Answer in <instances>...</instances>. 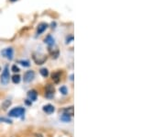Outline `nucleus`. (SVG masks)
Masks as SVG:
<instances>
[{"label": "nucleus", "mask_w": 165, "mask_h": 137, "mask_svg": "<svg viewBox=\"0 0 165 137\" xmlns=\"http://www.w3.org/2000/svg\"><path fill=\"white\" fill-rule=\"evenodd\" d=\"M73 112H74V110H73V107H68V108H65V109L64 110V113L68 114V115L71 116V117L73 115Z\"/></svg>", "instance_id": "obj_11"}, {"label": "nucleus", "mask_w": 165, "mask_h": 137, "mask_svg": "<svg viewBox=\"0 0 165 137\" xmlns=\"http://www.w3.org/2000/svg\"><path fill=\"white\" fill-rule=\"evenodd\" d=\"M37 96H38V94H37L36 90H31V91H29V93H28V97H29V99L31 100V101L36 100Z\"/></svg>", "instance_id": "obj_9"}, {"label": "nucleus", "mask_w": 165, "mask_h": 137, "mask_svg": "<svg viewBox=\"0 0 165 137\" xmlns=\"http://www.w3.org/2000/svg\"><path fill=\"white\" fill-rule=\"evenodd\" d=\"M12 71H13L14 73H18V72H19V68L16 66V65L12 66Z\"/></svg>", "instance_id": "obj_19"}, {"label": "nucleus", "mask_w": 165, "mask_h": 137, "mask_svg": "<svg viewBox=\"0 0 165 137\" xmlns=\"http://www.w3.org/2000/svg\"><path fill=\"white\" fill-rule=\"evenodd\" d=\"M10 104H11V101H10V100H5L4 102L2 103V108H3L4 110H7V109L10 106Z\"/></svg>", "instance_id": "obj_16"}, {"label": "nucleus", "mask_w": 165, "mask_h": 137, "mask_svg": "<svg viewBox=\"0 0 165 137\" xmlns=\"http://www.w3.org/2000/svg\"><path fill=\"white\" fill-rule=\"evenodd\" d=\"M47 28H48V24H47V23L42 22V23L39 24L38 29H37V34L40 35L41 33H43V32H44V31H46V29H47Z\"/></svg>", "instance_id": "obj_7"}, {"label": "nucleus", "mask_w": 165, "mask_h": 137, "mask_svg": "<svg viewBox=\"0 0 165 137\" xmlns=\"http://www.w3.org/2000/svg\"><path fill=\"white\" fill-rule=\"evenodd\" d=\"M54 110H55L54 107L50 104H47V105L43 106V111L48 114H51L52 112H54Z\"/></svg>", "instance_id": "obj_8"}, {"label": "nucleus", "mask_w": 165, "mask_h": 137, "mask_svg": "<svg viewBox=\"0 0 165 137\" xmlns=\"http://www.w3.org/2000/svg\"><path fill=\"white\" fill-rule=\"evenodd\" d=\"M35 77V73L32 70H30V71H27L24 75V81L29 83L31 81H32L33 78Z\"/></svg>", "instance_id": "obj_4"}, {"label": "nucleus", "mask_w": 165, "mask_h": 137, "mask_svg": "<svg viewBox=\"0 0 165 137\" xmlns=\"http://www.w3.org/2000/svg\"><path fill=\"white\" fill-rule=\"evenodd\" d=\"M12 81H13L14 84H18V83L20 82V76H18V75H14V76H12Z\"/></svg>", "instance_id": "obj_15"}, {"label": "nucleus", "mask_w": 165, "mask_h": 137, "mask_svg": "<svg viewBox=\"0 0 165 137\" xmlns=\"http://www.w3.org/2000/svg\"><path fill=\"white\" fill-rule=\"evenodd\" d=\"M73 35H71V36L67 37V39H66V42H67V43H69V42H73Z\"/></svg>", "instance_id": "obj_20"}, {"label": "nucleus", "mask_w": 165, "mask_h": 137, "mask_svg": "<svg viewBox=\"0 0 165 137\" xmlns=\"http://www.w3.org/2000/svg\"><path fill=\"white\" fill-rule=\"evenodd\" d=\"M40 75H41L43 77H47V76H49V71H48V69L46 68H41L40 69Z\"/></svg>", "instance_id": "obj_14"}, {"label": "nucleus", "mask_w": 165, "mask_h": 137, "mask_svg": "<svg viewBox=\"0 0 165 137\" xmlns=\"http://www.w3.org/2000/svg\"><path fill=\"white\" fill-rule=\"evenodd\" d=\"M10 1H12V2H14V1H16V0H10Z\"/></svg>", "instance_id": "obj_22"}, {"label": "nucleus", "mask_w": 165, "mask_h": 137, "mask_svg": "<svg viewBox=\"0 0 165 137\" xmlns=\"http://www.w3.org/2000/svg\"><path fill=\"white\" fill-rule=\"evenodd\" d=\"M1 53H2L6 58L11 60V59L13 58V55H14V51H13L12 48H7V49H5L4 51H2Z\"/></svg>", "instance_id": "obj_5"}, {"label": "nucleus", "mask_w": 165, "mask_h": 137, "mask_svg": "<svg viewBox=\"0 0 165 137\" xmlns=\"http://www.w3.org/2000/svg\"><path fill=\"white\" fill-rule=\"evenodd\" d=\"M19 63L23 66H30V63L28 61H19Z\"/></svg>", "instance_id": "obj_18"}, {"label": "nucleus", "mask_w": 165, "mask_h": 137, "mask_svg": "<svg viewBox=\"0 0 165 137\" xmlns=\"http://www.w3.org/2000/svg\"><path fill=\"white\" fill-rule=\"evenodd\" d=\"M45 43H47L50 47L52 46V45H54V39L52 38L51 35H48V36L45 38Z\"/></svg>", "instance_id": "obj_10"}, {"label": "nucleus", "mask_w": 165, "mask_h": 137, "mask_svg": "<svg viewBox=\"0 0 165 137\" xmlns=\"http://www.w3.org/2000/svg\"><path fill=\"white\" fill-rule=\"evenodd\" d=\"M60 78H61V73L60 72H56V73L52 74V79L54 80L55 83H58L60 81Z\"/></svg>", "instance_id": "obj_12"}, {"label": "nucleus", "mask_w": 165, "mask_h": 137, "mask_svg": "<svg viewBox=\"0 0 165 137\" xmlns=\"http://www.w3.org/2000/svg\"><path fill=\"white\" fill-rule=\"evenodd\" d=\"M61 120H63V121H64V122H68V121L71 120V116H69V115L66 114V113H64V114L61 116Z\"/></svg>", "instance_id": "obj_13"}, {"label": "nucleus", "mask_w": 165, "mask_h": 137, "mask_svg": "<svg viewBox=\"0 0 165 137\" xmlns=\"http://www.w3.org/2000/svg\"><path fill=\"white\" fill-rule=\"evenodd\" d=\"M60 92L64 95H66L68 93V90H67V87L65 86H63L60 87Z\"/></svg>", "instance_id": "obj_17"}, {"label": "nucleus", "mask_w": 165, "mask_h": 137, "mask_svg": "<svg viewBox=\"0 0 165 137\" xmlns=\"http://www.w3.org/2000/svg\"><path fill=\"white\" fill-rule=\"evenodd\" d=\"M54 92H55L54 86H51V85H48V86H46V94H45V96H46L48 99L53 98V96H54Z\"/></svg>", "instance_id": "obj_6"}, {"label": "nucleus", "mask_w": 165, "mask_h": 137, "mask_svg": "<svg viewBox=\"0 0 165 137\" xmlns=\"http://www.w3.org/2000/svg\"><path fill=\"white\" fill-rule=\"evenodd\" d=\"M46 56L42 53H34L33 54V60L37 65H42L46 61Z\"/></svg>", "instance_id": "obj_2"}, {"label": "nucleus", "mask_w": 165, "mask_h": 137, "mask_svg": "<svg viewBox=\"0 0 165 137\" xmlns=\"http://www.w3.org/2000/svg\"><path fill=\"white\" fill-rule=\"evenodd\" d=\"M24 113H25V109H24V108H22V107H16V108L12 109V110L9 111L8 115H9L10 117H20V116H22Z\"/></svg>", "instance_id": "obj_1"}, {"label": "nucleus", "mask_w": 165, "mask_h": 137, "mask_svg": "<svg viewBox=\"0 0 165 137\" xmlns=\"http://www.w3.org/2000/svg\"><path fill=\"white\" fill-rule=\"evenodd\" d=\"M36 137H42L41 135H36Z\"/></svg>", "instance_id": "obj_21"}, {"label": "nucleus", "mask_w": 165, "mask_h": 137, "mask_svg": "<svg viewBox=\"0 0 165 137\" xmlns=\"http://www.w3.org/2000/svg\"><path fill=\"white\" fill-rule=\"evenodd\" d=\"M8 81H9V71H8L7 66H6L1 76V83L3 85H7Z\"/></svg>", "instance_id": "obj_3"}]
</instances>
